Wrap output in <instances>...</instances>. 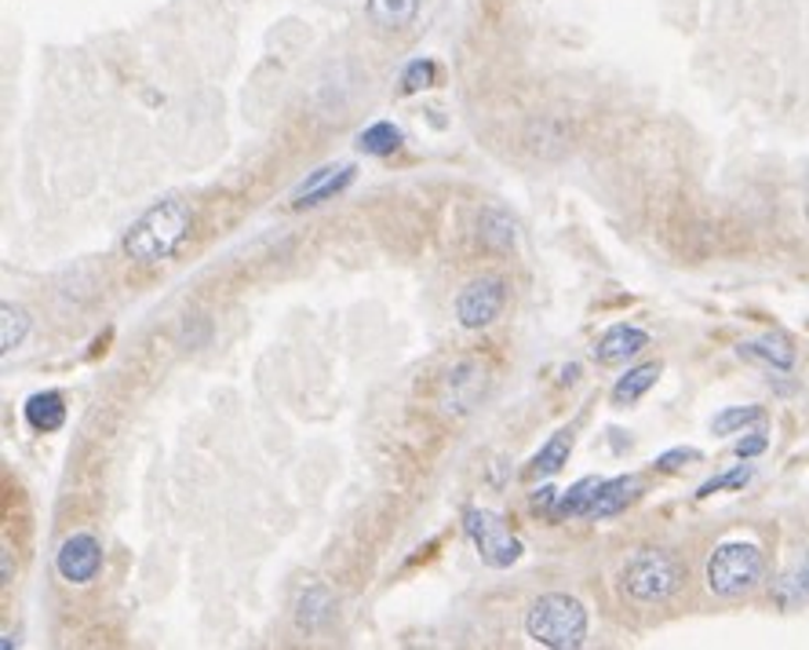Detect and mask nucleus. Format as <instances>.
Returning a JSON list of instances; mask_svg holds the SVG:
<instances>
[{
    "instance_id": "1",
    "label": "nucleus",
    "mask_w": 809,
    "mask_h": 650,
    "mask_svg": "<svg viewBox=\"0 0 809 650\" xmlns=\"http://www.w3.org/2000/svg\"><path fill=\"white\" fill-rule=\"evenodd\" d=\"M190 224H194L190 205H186L183 197H164V202L150 205L146 213L128 227L124 257L143 267L172 260L175 252L183 249V241L190 238Z\"/></svg>"
},
{
    "instance_id": "2",
    "label": "nucleus",
    "mask_w": 809,
    "mask_h": 650,
    "mask_svg": "<svg viewBox=\"0 0 809 650\" xmlns=\"http://www.w3.org/2000/svg\"><path fill=\"white\" fill-rule=\"evenodd\" d=\"M525 632L539 647L577 650L588 640V607L577 596H566V592L539 596L525 614Z\"/></svg>"
},
{
    "instance_id": "3",
    "label": "nucleus",
    "mask_w": 809,
    "mask_h": 650,
    "mask_svg": "<svg viewBox=\"0 0 809 650\" xmlns=\"http://www.w3.org/2000/svg\"><path fill=\"white\" fill-rule=\"evenodd\" d=\"M766 574L762 549L752 541H722L708 560V588L722 599L747 596Z\"/></svg>"
},
{
    "instance_id": "4",
    "label": "nucleus",
    "mask_w": 809,
    "mask_h": 650,
    "mask_svg": "<svg viewBox=\"0 0 809 650\" xmlns=\"http://www.w3.org/2000/svg\"><path fill=\"white\" fill-rule=\"evenodd\" d=\"M682 585V566L660 549H642L624 566V592L635 603H664Z\"/></svg>"
},
{
    "instance_id": "5",
    "label": "nucleus",
    "mask_w": 809,
    "mask_h": 650,
    "mask_svg": "<svg viewBox=\"0 0 809 650\" xmlns=\"http://www.w3.org/2000/svg\"><path fill=\"white\" fill-rule=\"evenodd\" d=\"M463 530L471 538L474 552L482 555V563L492 571H507L522 560V541L514 538L503 516L489 512V508H467L463 512Z\"/></svg>"
},
{
    "instance_id": "6",
    "label": "nucleus",
    "mask_w": 809,
    "mask_h": 650,
    "mask_svg": "<svg viewBox=\"0 0 809 650\" xmlns=\"http://www.w3.org/2000/svg\"><path fill=\"white\" fill-rule=\"evenodd\" d=\"M489 391V366L478 362V358H460L445 369L441 384H438V405L445 416L452 421H463V416L474 413V405L485 399Z\"/></svg>"
},
{
    "instance_id": "7",
    "label": "nucleus",
    "mask_w": 809,
    "mask_h": 650,
    "mask_svg": "<svg viewBox=\"0 0 809 650\" xmlns=\"http://www.w3.org/2000/svg\"><path fill=\"white\" fill-rule=\"evenodd\" d=\"M55 571L66 585H88L96 582L102 571V544L96 533H74L58 544L55 552Z\"/></svg>"
},
{
    "instance_id": "8",
    "label": "nucleus",
    "mask_w": 809,
    "mask_h": 650,
    "mask_svg": "<svg viewBox=\"0 0 809 650\" xmlns=\"http://www.w3.org/2000/svg\"><path fill=\"white\" fill-rule=\"evenodd\" d=\"M503 304H507V285L500 278H478L456 296V318L463 329H482V325L496 322Z\"/></svg>"
},
{
    "instance_id": "9",
    "label": "nucleus",
    "mask_w": 809,
    "mask_h": 650,
    "mask_svg": "<svg viewBox=\"0 0 809 650\" xmlns=\"http://www.w3.org/2000/svg\"><path fill=\"white\" fill-rule=\"evenodd\" d=\"M354 176H358V169L350 165V161H339V165H325L318 172H310V176L299 183V191L292 194V205H296V208L321 205V202H328V197L343 194L350 183H354Z\"/></svg>"
},
{
    "instance_id": "10",
    "label": "nucleus",
    "mask_w": 809,
    "mask_h": 650,
    "mask_svg": "<svg viewBox=\"0 0 809 650\" xmlns=\"http://www.w3.org/2000/svg\"><path fill=\"white\" fill-rule=\"evenodd\" d=\"M646 344H649V333L646 329L620 322V325H613V329H605L602 340L594 344V358L602 366H620V362H627V358H635Z\"/></svg>"
},
{
    "instance_id": "11",
    "label": "nucleus",
    "mask_w": 809,
    "mask_h": 650,
    "mask_svg": "<svg viewBox=\"0 0 809 650\" xmlns=\"http://www.w3.org/2000/svg\"><path fill=\"white\" fill-rule=\"evenodd\" d=\"M638 494H642V479H638V475H616V479H602V483H598L594 497H591L588 519L620 516L631 501H635Z\"/></svg>"
},
{
    "instance_id": "12",
    "label": "nucleus",
    "mask_w": 809,
    "mask_h": 650,
    "mask_svg": "<svg viewBox=\"0 0 809 650\" xmlns=\"http://www.w3.org/2000/svg\"><path fill=\"white\" fill-rule=\"evenodd\" d=\"M736 355L747 358V362H762L769 369H777V373H788L795 366V347L791 340H784V336H758V340H747L736 347Z\"/></svg>"
},
{
    "instance_id": "13",
    "label": "nucleus",
    "mask_w": 809,
    "mask_h": 650,
    "mask_svg": "<svg viewBox=\"0 0 809 650\" xmlns=\"http://www.w3.org/2000/svg\"><path fill=\"white\" fill-rule=\"evenodd\" d=\"M22 413H26V424L33 427V432L48 435V432H58V427L66 424V399L58 391H37L26 399Z\"/></svg>"
},
{
    "instance_id": "14",
    "label": "nucleus",
    "mask_w": 809,
    "mask_h": 650,
    "mask_svg": "<svg viewBox=\"0 0 809 650\" xmlns=\"http://www.w3.org/2000/svg\"><path fill=\"white\" fill-rule=\"evenodd\" d=\"M405 143V132L394 121H372L369 129L358 132V150L365 158H386Z\"/></svg>"
},
{
    "instance_id": "15",
    "label": "nucleus",
    "mask_w": 809,
    "mask_h": 650,
    "mask_svg": "<svg viewBox=\"0 0 809 650\" xmlns=\"http://www.w3.org/2000/svg\"><path fill=\"white\" fill-rule=\"evenodd\" d=\"M328 614H332V592H328L325 585H307V588L299 592V599H296V621H299V629L314 632L328 618Z\"/></svg>"
},
{
    "instance_id": "16",
    "label": "nucleus",
    "mask_w": 809,
    "mask_h": 650,
    "mask_svg": "<svg viewBox=\"0 0 809 650\" xmlns=\"http://www.w3.org/2000/svg\"><path fill=\"white\" fill-rule=\"evenodd\" d=\"M656 377H660V362H646V366L627 369V373L613 384V402H616V405L638 402L642 394H646V391L656 384Z\"/></svg>"
},
{
    "instance_id": "17",
    "label": "nucleus",
    "mask_w": 809,
    "mask_h": 650,
    "mask_svg": "<svg viewBox=\"0 0 809 650\" xmlns=\"http://www.w3.org/2000/svg\"><path fill=\"white\" fill-rule=\"evenodd\" d=\"M569 454H572V432L550 435L547 446L529 461V475L536 479V475H555V472H561V464L569 461Z\"/></svg>"
},
{
    "instance_id": "18",
    "label": "nucleus",
    "mask_w": 809,
    "mask_h": 650,
    "mask_svg": "<svg viewBox=\"0 0 809 650\" xmlns=\"http://www.w3.org/2000/svg\"><path fill=\"white\" fill-rule=\"evenodd\" d=\"M598 483L602 479H580L577 486H569L566 494H558V505H555V519H588V508H591V497L598 490Z\"/></svg>"
},
{
    "instance_id": "19",
    "label": "nucleus",
    "mask_w": 809,
    "mask_h": 650,
    "mask_svg": "<svg viewBox=\"0 0 809 650\" xmlns=\"http://www.w3.org/2000/svg\"><path fill=\"white\" fill-rule=\"evenodd\" d=\"M419 0H369V15L386 30H402L416 19Z\"/></svg>"
},
{
    "instance_id": "20",
    "label": "nucleus",
    "mask_w": 809,
    "mask_h": 650,
    "mask_svg": "<svg viewBox=\"0 0 809 650\" xmlns=\"http://www.w3.org/2000/svg\"><path fill=\"white\" fill-rule=\"evenodd\" d=\"M30 333V315L15 304H4L0 307V351L11 355L15 347L26 340Z\"/></svg>"
},
{
    "instance_id": "21",
    "label": "nucleus",
    "mask_w": 809,
    "mask_h": 650,
    "mask_svg": "<svg viewBox=\"0 0 809 650\" xmlns=\"http://www.w3.org/2000/svg\"><path fill=\"white\" fill-rule=\"evenodd\" d=\"M482 238L496 249H511L514 238H518V224H514L507 213H500V208H485L482 213Z\"/></svg>"
},
{
    "instance_id": "22",
    "label": "nucleus",
    "mask_w": 809,
    "mask_h": 650,
    "mask_svg": "<svg viewBox=\"0 0 809 650\" xmlns=\"http://www.w3.org/2000/svg\"><path fill=\"white\" fill-rule=\"evenodd\" d=\"M755 421H762V410H758V405H733V410H722L719 416H714V421H711V432H714V435H733V432H741V427L755 424Z\"/></svg>"
},
{
    "instance_id": "23",
    "label": "nucleus",
    "mask_w": 809,
    "mask_h": 650,
    "mask_svg": "<svg viewBox=\"0 0 809 650\" xmlns=\"http://www.w3.org/2000/svg\"><path fill=\"white\" fill-rule=\"evenodd\" d=\"M747 479H752V468H747V464H736L733 472H722V475H714V479L703 483L697 490V497H711L719 490H741V486H747Z\"/></svg>"
},
{
    "instance_id": "24",
    "label": "nucleus",
    "mask_w": 809,
    "mask_h": 650,
    "mask_svg": "<svg viewBox=\"0 0 809 650\" xmlns=\"http://www.w3.org/2000/svg\"><path fill=\"white\" fill-rule=\"evenodd\" d=\"M430 85H434V63L430 59H416V63L405 66V74H402V91H405V96H413V91L430 88Z\"/></svg>"
},
{
    "instance_id": "25",
    "label": "nucleus",
    "mask_w": 809,
    "mask_h": 650,
    "mask_svg": "<svg viewBox=\"0 0 809 650\" xmlns=\"http://www.w3.org/2000/svg\"><path fill=\"white\" fill-rule=\"evenodd\" d=\"M784 592H788L791 599H806L809 603V555L802 560L799 571H795L791 577H784Z\"/></svg>"
},
{
    "instance_id": "26",
    "label": "nucleus",
    "mask_w": 809,
    "mask_h": 650,
    "mask_svg": "<svg viewBox=\"0 0 809 650\" xmlns=\"http://www.w3.org/2000/svg\"><path fill=\"white\" fill-rule=\"evenodd\" d=\"M686 461H700V454H697V449H671V454H660V457H656V468H660V472H675V468H682V464Z\"/></svg>"
},
{
    "instance_id": "27",
    "label": "nucleus",
    "mask_w": 809,
    "mask_h": 650,
    "mask_svg": "<svg viewBox=\"0 0 809 650\" xmlns=\"http://www.w3.org/2000/svg\"><path fill=\"white\" fill-rule=\"evenodd\" d=\"M766 446H769L766 432H755V435H747V438H741V443H736V457H741V461L758 457V454H766Z\"/></svg>"
},
{
    "instance_id": "28",
    "label": "nucleus",
    "mask_w": 809,
    "mask_h": 650,
    "mask_svg": "<svg viewBox=\"0 0 809 650\" xmlns=\"http://www.w3.org/2000/svg\"><path fill=\"white\" fill-rule=\"evenodd\" d=\"M555 505H558V490H555V486H544V490L533 494V508H539V512H555Z\"/></svg>"
}]
</instances>
